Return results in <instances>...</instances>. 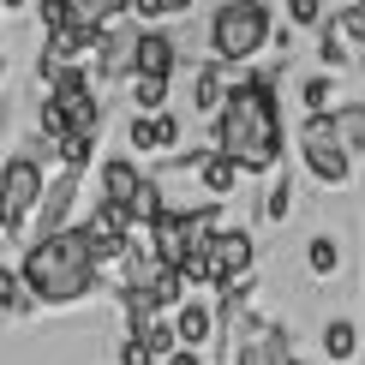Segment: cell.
Here are the masks:
<instances>
[{
	"label": "cell",
	"mask_w": 365,
	"mask_h": 365,
	"mask_svg": "<svg viewBox=\"0 0 365 365\" xmlns=\"http://www.w3.org/2000/svg\"><path fill=\"white\" fill-rule=\"evenodd\" d=\"M216 150L234 156L240 168L269 174L282 162V102H276V72H240L216 114Z\"/></svg>",
	"instance_id": "obj_1"
},
{
	"label": "cell",
	"mask_w": 365,
	"mask_h": 365,
	"mask_svg": "<svg viewBox=\"0 0 365 365\" xmlns=\"http://www.w3.org/2000/svg\"><path fill=\"white\" fill-rule=\"evenodd\" d=\"M19 276L36 306H78V299H90L102 287V257L84 227H60V234H42L24 246Z\"/></svg>",
	"instance_id": "obj_2"
},
{
	"label": "cell",
	"mask_w": 365,
	"mask_h": 365,
	"mask_svg": "<svg viewBox=\"0 0 365 365\" xmlns=\"http://www.w3.org/2000/svg\"><path fill=\"white\" fill-rule=\"evenodd\" d=\"M276 24H269V6L264 0H222L210 12V54L227 60V66H246L269 48Z\"/></svg>",
	"instance_id": "obj_3"
},
{
	"label": "cell",
	"mask_w": 365,
	"mask_h": 365,
	"mask_svg": "<svg viewBox=\"0 0 365 365\" xmlns=\"http://www.w3.org/2000/svg\"><path fill=\"white\" fill-rule=\"evenodd\" d=\"M42 192H48V168H42L30 150L0 162V240L30 246V222H36Z\"/></svg>",
	"instance_id": "obj_4"
},
{
	"label": "cell",
	"mask_w": 365,
	"mask_h": 365,
	"mask_svg": "<svg viewBox=\"0 0 365 365\" xmlns=\"http://www.w3.org/2000/svg\"><path fill=\"white\" fill-rule=\"evenodd\" d=\"M299 162H306L312 180H324V186H347V180H354V150H347L341 132H336V108L299 120Z\"/></svg>",
	"instance_id": "obj_5"
},
{
	"label": "cell",
	"mask_w": 365,
	"mask_h": 365,
	"mask_svg": "<svg viewBox=\"0 0 365 365\" xmlns=\"http://www.w3.org/2000/svg\"><path fill=\"white\" fill-rule=\"evenodd\" d=\"M138 36H144V24L138 19H120V24H108L102 30V48H96V60H90V78L96 84H132V72H138Z\"/></svg>",
	"instance_id": "obj_6"
},
{
	"label": "cell",
	"mask_w": 365,
	"mask_h": 365,
	"mask_svg": "<svg viewBox=\"0 0 365 365\" xmlns=\"http://www.w3.org/2000/svg\"><path fill=\"white\" fill-rule=\"evenodd\" d=\"M78 168H54L48 174V192H42L36 204V227L42 234H60V227H72V204H78Z\"/></svg>",
	"instance_id": "obj_7"
},
{
	"label": "cell",
	"mask_w": 365,
	"mask_h": 365,
	"mask_svg": "<svg viewBox=\"0 0 365 365\" xmlns=\"http://www.w3.org/2000/svg\"><path fill=\"white\" fill-rule=\"evenodd\" d=\"M102 30L108 24H90V19H72V24H60V30H42V54H54V60H96L102 48Z\"/></svg>",
	"instance_id": "obj_8"
},
{
	"label": "cell",
	"mask_w": 365,
	"mask_h": 365,
	"mask_svg": "<svg viewBox=\"0 0 365 365\" xmlns=\"http://www.w3.org/2000/svg\"><path fill=\"white\" fill-rule=\"evenodd\" d=\"M126 144L138 150V156H174V150H180V120H174L168 108H156V114H132Z\"/></svg>",
	"instance_id": "obj_9"
},
{
	"label": "cell",
	"mask_w": 365,
	"mask_h": 365,
	"mask_svg": "<svg viewBox=\"0 0 365 365\" xmlns=\"http://www.w3.org/2000/svg\"><path fill=\"white\" fill-rule=\"evenodd\" d=\"M144 234H150V252H156L162 264H174V269H180V264L192 257V227H186V210H162V216L150 222Z\"/></svg>",
	"instance_id": "obj_10"
},
{
	"label": "cell",
	"mask_w": 365,
	"mask_h": 365,
	"mask_svg": "<svg viewBox=\"0 0 365 365\" xmlns=\"http://www.w3.org/2000/svg\"><path fill=\"white\" fill-rule=\"evenodd\" d=\"M210 257H216V276H222V287H227V282L252 276L257 246H252V234H246V227H222V234L210 240Z\"/></svg>",
	"instance_id": "obj_11"
},
{
	"label": "cell",
	"mask_w": 365,
	"mask_h": 365,
	"mask_svg": "<svg viewBox=\"0 0 365 365\" xmlns=\"http://www.w3.org/2000/svg\"><path fill=\"white\" fill-rule=\"evenodd\" d=\"M227 90H234V78H227V60H216V54H210L204 66L192 72V108H197V114H222Z\"/></svg>",
	"instance_id": "obj_12"
},
{
	"label": "cell",
	"mask_w": 365,
	"mask_h": 365,
	"mask_svg": "<svg viewBox=\"0 0 365 365\" xmlns=\"http://www.w3.org/2000/svg\"><path fill=\"white\" fill-rule=\"evenodd\" d=\"M174 66H180V42L168 36V30L144 24V36H138V72H150V78H174Z\"/></svg>",
	"instance_id": "obj_13"
},
{
	"label": "cell",
	"mask_w": 365,
	"mask_h": 365,
	"mask_svg": "<svg viewBox=\"0 0 365 365\" xmlns=\"http://www.w3.org/2000/svg\"><path fill=\"white\" fill-rule=\"evenodd\" d=\"M174 329H180V347H204L222 329V317H216V306H204V299H186V306L174 312Z\"/></svg>",
	"instance_id": "obj_14"
},
{
	"label": "cell",
	"mask_w": 365,
	"mask_h": 365,
	"mask_svg": "<svg viewBox=\"0 0 365 365\" xmlns=\"http://www.w3.org/2000/svg\"><path fill=\"white\" fill-rule=\"evenodd\" d=\"M197 180H204V192H210V197H234L240 186H246V168L210 144V156H204V168H197Z\"/></svg>",
	"instance_id": "obj_15"
},
{
	"label": "cell",
	"mask_w": 365,
	"mask_h": 365,
	"mask_svg": "<svg viewBox=\"0 0 365 365\" xmlns=\"http://www.w3.org/2000/svg\"><path fill=\"white\" fill-rule=\"evenodd\" d=\"M138 186H144V174H138L132 156H108V162H102V197H108V204H132Z\"/></svg>",
	"instance_id": "obj_16"
},
{
	"label": "cell",
	"mask_w": 365,
	"mask_h": 365,
	"mask_svg": "<svg viewBox=\"0 0 365 365\" xmlns=\"http://www.w3.org/2000/svg\"><path fill=\"white\" fill-rule=\"evenodd\" d=\"M359 347H365V329H359V324H347V317H329V324H324V354H329V359L347 365Z\"/></svg>",
	"instance_id": "obj_17"
},
{
	"label": "cell",
	"mask_w": 365,
	"mask_h": 365,
	"mask_svg": "<svg viewBox=\"0 0 365 365\" xmlns=\"http://www.w3.org/2000/svg\"><path fill=\"white\" fill-rule=\"evenodd\" d=\"M96 138H102V132H66V138H60L54 144V162H60V168H90V162H96Z\"/></svg>",
	"instance_id": "obj_18"
},
{
	"label": "cell",
	"mask_w": 365,
	"mask_h": 365,
	"mask_svg": "<svg viewBox=\"0 0 365 365\" xmlns=\"http://www.w3.org/2000/svg\"><path fill=\"white\" fill-rule=\"evenodd\" d=\"M132 222H138V227H150V222H156L162 216V210H168V197H162V174H144V186L138 192H132Z\"/></svg>",
	"instance_id": "obj_19"
},
{
	"label": "cell",
	"mask_w": 365,
	"mask_h": 365,
	"mask_svg": "<svg viewBox=\"0 0 365 365\" xmlns=\"http://www.w3.org/2000/svg\"><path fill=\"white\" fill-rule=\"evenodd\" d=\"M168 84H174V78L132 72V114H156V108H168Z\"/></svg>",
	"instance_id": "obj_20"
},
{
	"label": "cell",
	"mask_w": 365,
	"mask_h": 365,
	"mask_svg": "<svg viewBox=\"0 0 365 365\" xmlns=\"http://www.w3.org/2000/svg\"><path fill=\"white\" fill-rule=\"evenodd\" d=\"M138 341L156 354V365H162V359H174V354H180V329H174V317H150V324L138 329Z\"/></svg>",
	"instance_id": "obj_21"
},
{
	"label": "cell",
	"mask_w": 365,
	"mask_h": 365,
	"mask_svg": "<svg viewBox=\"0 0 365 365\" xmlns=\"http://www.w3.org/2000/svg\"><path fill=\"white\" fill-rule=\"evenodd\" d=\"M36 299H30V287H24V276L19 269H6L0 264V317H24Z\"/></svg>",
	"instance_id": "obj_22"
},
{
	"label": "cell",
	"mask_w": 365,
	"mask_h": 365,
	"mask_svg": "<svg viewBox=\"0 0 365 365\" xmlns=\"http://www.w3.org/2000/svg\"><path fill=\"white\" fill-rule=\"evenodd\" d=\"M306 269H312L317 282H329V276H336V269H341V246H336V240H329V234H317L312 246H306Z\"/></svg>",
	"instance_id": "obj_23"
},
{
	"label": "cell",
	"mask_w": 365,
	"mask_h": 365,
	"mask_svg": "<svg viewBox=\"0 0 365 365\" xmlns=\"http://www.w3.org/2000/svg\"><path fill=\"white\" fill-rule=\"evenodd\" d=\"M36 132H42V138H48V144H60V138H66V132H72V114L60 108L54 96H42V102H36Z\"/></svg>",
	"instance_id": "obj_24"
},
{
	"label": "cell",
	"mask_w": 365,
	"mask_h": 365,
	"mask_svg": "<svg viewBox=\"0 0 365 365\" xmlns=\"http://www.w3.org/2000/svg\"><path fill=\"white\" fill-rule=\"evenodd\" d=\"M299 102H306V114H329V108H336V78H329V72L306 78V84H299Z\"/></svg>",
	"instance_id": "obj_25"
},
{
	"label": "cell",
	"mask_w": 365,
	"mask_h": 365,
	"mask_svg": "<svg viewBox=\"0 0 365 365\" xmlns=\"http://www.w3.org/2000/svg\"><path fill=\"white\" fill-rule=\"evenodd\" d=\"M336 132H341L347 150H365V108H359V102H341V108H336Z\"/></svg>",
	"instance_id": "obj_26"
},
{
	"label": "cell",
	"mask_w": 365,
	"mask_h": 365,
	"mask_svg": "<svg viewBox=\"0 0 365 365\" xmlns=\"http://www.w3.org/2000/svg\"><path fill=\"white\" fill-rule=\"evenodd\" d=\"M30 12H36V24H42V30H60V24L78 19V12H72V0H30Z\"/></svg>",
	"instance_id": "obj_27"
},
{
	"label": "cell",
	"mask_w": 365,
	"mask_h": 365,
	"mask_svg": "<svg viewBox=\"0 0 365 365\" xmlns=\"http://www.w3.org/2000/svg\"><path fill=\"white\" fill-rule=\"evenodd\" d=\"M287 210H294V180H269L264 216H269V222H287Z\"/></svg>",
	"instance_id": "obj_28"
},
{
	"label": "cell",
	"mask_w": 365,
	"mask_h": 365,
	"mask_svg": "<svg viewBox=\"0 0 365 365\" xmlns=\"http://www.w3.org/2000/svg\"><path fill=\"white\" fill-rule=\"evenodd\" d=\"M317 60H324V72H336V66H347V36L336 24H329V36L317 42Z\"/></svg>",
	"instance_id": "obj_29"
},
{
	"label": "cell",
	"mask_w": 365,
	"mask_h": 365,
	"mask_svg": "<svg viewBox=\"0 0 365 365\" xmlns=\"http://www.w3.org/2000/svg\"><path fill=\"white\" fill-rule=\"evenodd\" d=\"M317 19H324V0H287V24H299V30H312Z\"/></svg>",
	"instance_id": "obj_30"
},
{
	"label": "cell",
	"mask_w": 365,
	"mask_h": 365,
	"mask_svg": "<svg viewBox=\"0 0 365 365\" xmlns=\"http://www.w3.org/2000/svg\"><path fill=\"white\" fill-rule=\"evenodd\" d=\"M336 30H341L347 42H359V48H365V6H347V12H336Z\"/></svg>",
	"instance_id": "obj_31"
},
{
	"label": "cell",
	"mask_w": 365,
	"mask_h": 365,
	"mask_svg": "<svg viewBox=\"0 0 365 365\" xmlns=\"http://www.w3.org/2000/svg\"><path fill=\"white\" fill-rule=\"evenodd\" d=\"M120 365H156V354H150L138 336H126V341H120Z\"/></svg>",
	"instance_id": "obj_32"
},
{
	"label": "cell",
	"mask_w": 365,
	"mask_h": 365,
	"mask_svg": "<svg viewBox=\"0 0 365 365\" xmlns=\"http://www.w3.org/2000/svg\"><path fill=\"white\" fill-rule=\"evenodd\" d=\"M132 6V19L138 24H156V19H168V0H126Z\"/></svg>",
	"instance_id": "obj_33"
},
{
	"label": "cell",
	"mask_w": 365,
	"mask_h": 365,
	"mask_svg": "<svg viewBox=\"0 0 365 365\" xmlns=\"http://www.w3.org/2000/svg\"><path fill=\"white\" fill-rule=\"evenodd\" d=\"M162 365H204V359H197V347H180V354H174V359H162Z\"/></svg>",
	"instance_id": "obj_34"
},
{
	"label": "cell",
	"mask_w": 365,
	"mask_h": 365,
	"mask_svg": "<svg viewBox=\"0 0 365 365\" xmlns=\"http://www.w3.org/2000/svg\"><path fill=\"white\" fill-rule=\"evenodd\" d=\"M180 12H192V0H168V19H180Z\"/></svg>",
	"instance_id": "obj_35"
},
{
	"label": "cell",
	"mask_w": 365,
	"mask_h": 365,
	"mask_svg": "<svg viewBox=\"0 0 365 365\" xmlns=\"http://www.w3.org/2000/svg\"><path fill=\"white\" fill-rule=\"evenodd\" d=\"M19 6H30V0H0V12H19Z\"/></svg>",
	"instance_id": "obj_36"
},
{
	"label": "cell",
	"mask_w": 365,
	"mask_h": 365,
	"mask_svg": "<svg viewBox=\"0 0 365 365\" xmlns=\"http://www.w3.org/2000/svg\"><path fill=\"white\" fill-rule=\"evenodd\" d=\"M0 84H6V54H0Z\"/></svg>",
	"instance_id": "obj_37"
},
{
	"label": "cell",
	"mask_w": 365,
	"mask_h": 365,
	"mask_svg": "<svg viewBox=\"0 0 365 365\" xmlns=\"http://www.w3.org/2000/svg\"><path fill=\"white\" fill-rule=\"evenodd\" d=\"M0 126H6V114H0Z\"/></svg>",
	"instance_id": "obj_38"
},
{
	"label": "cell",
	"mask_w": 365,
	"mask_h": 365,
	"mask_svg": "<svg viewBox=\"0 0 365 365\" xmlns=\"http://www.w3.org/2000/svg\"><path fill=\"white\" fill-rule=\"evenodd\" d=\"M287 365H299V359H287Z\"/></svg>",
	"instance_id": "obj_39"
},
{
	"label": "cell",
	"mask_w": 365,
	"mask_h": 365,
	"mask_svg": "<svg viewBox=\"0 0 365 365\" xmlns=\"http://www.w3.org/2000/svg\"><path fill=\"white\" fill-rule=\"evenodd\" d=\"M359 329H365V324H359ZM359 354H365V347H359Z\"/></svg>",
	"instance_id": "obj_40"
},
{
	"label": "cell",
	"mask_w": 365,
	"mask_h": 365,
	"mask_svg": "<svg viewBox=\"0 0 365 365\" xmlns=\"http://www.w3.org/2000/svg\"><path fill=\"white\" fill-rule=\"evenodd\" d=\"M359 6H365V0H359Z\"/></svg>",
	"instance_id": "obj_41"
}]
</instances>
